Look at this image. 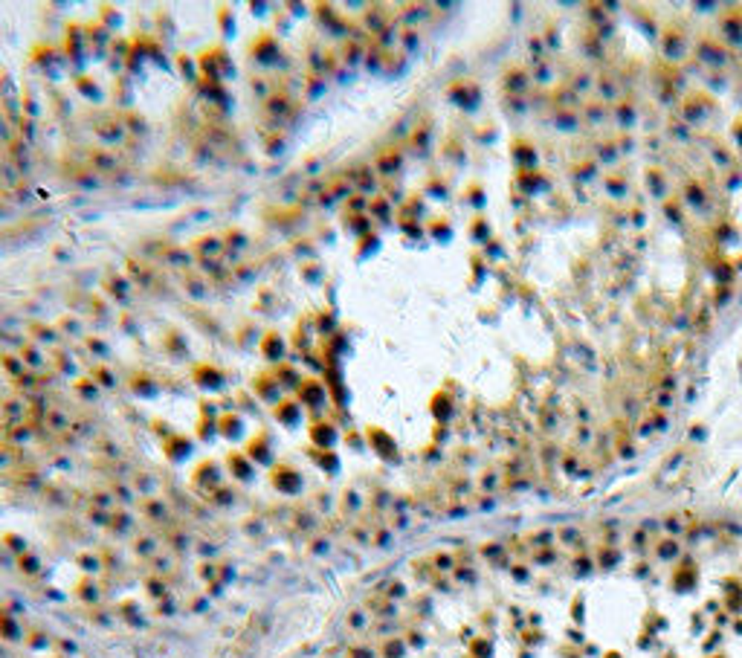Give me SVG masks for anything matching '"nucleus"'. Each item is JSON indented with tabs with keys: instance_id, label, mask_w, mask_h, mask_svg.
<instances>
[{
	"instance_id": "obj_1",
	"label": "nucleus",
	"mask_w": 742,
	"mask_h": 658,
	"mask_svg": "<svg viewBox=\"0 0 742 658\" xmlns=\"http://www.w3.org/2000/svg\"><path fill=\"white\" fill-rule=\"evenodd\" d=\"M290 107H296V104H293L290 93H284V90H273V93L264 99V114H267L270 122H284V119H290Z\"/></svg>"
},
{
	"instance_id": "obj_2",
	"label": "nucleus",
	"mask_w": 742,
	"mask_h": 658,
	"mask_svg": "<svg viewBox=\"0 0 742 658\" xmlns=\"http://www.w3.org/2000/svg\"><path fill=\"white\" fill-rule=\"evenodd\" d=\"M252 392L258 394V400H267V404H279L281 400V383L276 380V374L270 372H262V374H255V380H252Z\"/></svg>"
},
{
	"instance_id": "obj_3",
	"label": "nucleus",
	"mask_w": 742,
	"mask_h": 658,
	"mask_svg": "<svg viewBox=\"0 0 742 658\" xmlns=\"http://www.w3.org/2000/svg\"><path fill=\"white\" fill-rule=\"evenodd\" d=\"M192 377L203 389H224V380H227L224 372H220L217 365H212V362H198L192 369Z\"/></svg>"
},
{
	"instance_id": "obj_4",
	"label": "nucleus",
	"mask_w": 742,
	"mask_h": 658,
	"mask_svg": "<svg viewBox=\"0 0 742 658\" xmlns=\"http://www.w3.org/2000/svg\"><path fill=\"white\" fill-rule=\"evenodd\" d=\"M296 397H299L302 404H308V406H319L325 400V383L319 377H302L299 389H296Z\"/></svg>"
},
{
	"instance_id": "obj_5",
	"label": "nucleus",
	"mask_w": 742,
	"mask_h": 658,
	"mask_svg": "<svg viewBox=\"0 0 742 658\" xmlns=\"http://www.w3.org/2000/svg\"><path fill=\"white\" fill-rule=\"evenodd\" d=\"M252 58L258 64H273L279 58V41L273 35H258V41L252 44Z\"/></svg>"
},
{
	"instance_id": "obj_6",
	"label": "nucleus",
	"mask_w": 742,
	"mask_h": 658,
	"mask_svg": "<svg viewBox=\"0 0 742 658\" xmlns=\"http://www.w3.org/2000/svg\"><path fill=\"white\" fill-rule=\"evenodd\" d=\"M195 255L206 264V261H215L220 252H224V241H220V235H203V238H198L195 244Z\"/></svg>"
},
{
	"instance_id": "obj_7",
	"label": "nucleus",
	"mask_w": 742,
	"mask_h": 658,
	"mask_svg": "<svg viewBox=\"0 0 742 658\" xmlns=\"http://www.w3.org/2000/svg\"><path fill=\"white\" fill-rule=\"evenodd\" d=\"M284 351H287V343L281 340V334H276V331H267V334L262 337V354H264L270 362H281Z\"/></svg>"
},
{
	"instance_id": "obj_8",
	"label": "nucleus",
	"mask_w": 742,
	"mask_h": 658,
	"mask_svg": "<svg viewBox=\"0 0 742 658\" xmlns=\"http://www.w3.org/2000/svg\"><path fill=\"white\" fill-rule=\"evenodd\" d=\"M337 426L333 424H328V421H316L313 426H311V441L313 444H319V447H330L333 441H337Z\"/></svg>"
},
{
	"instance_id": "obj_9",
	"label": "nucleus",
	"mask_w": 742,
	"mask_h": 658,
	"mask_svg": "<svg viewBox=\"0 0 742 658\" xmlns=\"http://www.w3.org/2000/svg\"><path fill=\"white\" fill-rule=\"evenodd\" d=\"M276 418L284 424V426H293V424H299V415H302V409H299V404L296 400H290V397H281L279 404H276Z\"/></svg>"
},
{
	"instance_id": "obj_10",
	"label": "nucleus",
	"mask_w": 742,
	"mask_h": 658,
	"mask_svg": "<svg viewBox=\"0 0 742 658\" xmlns=\"http://www.w3.org/2000/svg\"><path fill=\"white\" fill-rule=\"evenodd\" d=\"M400 163H403V157L397 154V149H386L377 154V174H383V180H386L400 168Z\"/></svg>"
},
{
	"instance_id": "obj_11",
	"label": "nucleus",
	"mask_w": 742,
	"mask_h": 658,
	"mask_svg": "<svg viewBox=\"0 0 742 658\" xmlns=\"http://www.w3.org/2000/svg\"><path fill=\"white\" fill-rule=\"evenodd\" d=\"M273 374H276V380L281 383V389H293V392H296V389H299V383H302V374L296 372L293 365H287V362H279Z\"/></svg>"
},
{
	"instance_id": "obj_12",
	"label": "nucleus",
	"mask_w": 742,
	"mask_h": 658,
	"mask_svg": "<svg viewBox=\"0 0 742 658\" xmlns=\"http://www.w3.org/2000/svg\"><path fill=\"white\" fill-rule=\"evenodd\" d=\"M217 429L224 432L227 438H235V435H241L244 421H241L235 412H224V415H217Z\"/></svg>"
},
{
	"instance_id": "obj_13",
	"label": "nucleus",
	"mask_w": 742,
	"mask_h": 658,
	"mask_svg": "<svg viewBox=\"0 0 742 658\" xmlns=\"http://www.w3.org/2000/svg\"><path fill=\"white\" fill-rule=\"evenodd\" d=\"M87 160L99 168V171H110L117 166V157L110 154V151H102V149H93V151H87Z\"/></svg>"
},
{
	"instance_id": "obj_14",
	"label": "nucleus",
	"mask_w": 742,
	"mask_h": 658,
	"mask_svg": "<svg viewBox=\"0 0 742 658\" xmlns=\"http://www.w3.org/2000/svg\"><path fill=\"white\" fill-rule=\"evenodd\" d=\"M220 241H224V247H230V249H244L247 247V235L241 230H227L224 235H220Z\"/></svg>"
},
{
	"instance_id": "obj_15",
	"label": "nucleus",
	"mask_w": 742,
	"mask_h": 658,
	"mask_svg": "<svg viewBox=\"0 0 742 658\" xmlns=\"http://www.w3.org/2000/svg\"><path fill=\"white\" fill-rule=\"evenodd\" d=\"M368 212L371 215H377V217H389L392 215V200L383 195V198H375V200H368Z\"/></svg>"
},
{
	"instance_id": "obj_16",
	"label": "nucleus",
	"mask_w": 742,
	"mask_h": 658,
	"mask_svg": "<svg viewBox=\"0 0 742 658\" xmlns=\"http://www.w3.org/2000/svg\"><path fill=\"white\" fill-rule=\"evenodd\" d=\"M0 362H4V369H6V372H12L15 377H21V374H23V369H26V362H23L21 357H15V354H4V357H0Z\"/></svg>"
},
{
	"instance_id": "obj_17",
	"label": "nucleus",
	"mask_w": 742,
	"mask_h": 658,
	"mask_svg": "<svg viewBox=\"0 0 742 658\" xmlns=\"http://www.w3.org/2000/svg\"><path fill=\"white\" fill-rule=\"evenodd\" d=\"M76 85H79V90H82L85 96H90V99H99V96H102V87H96V82L87 79V76H79Z\"/></svg>"
},
{
	"instance_id": "obj_18",
	"label": "nucleus",
	"mask_w": 742,
	"mask_h": 658,
	"mask_svg": "<svg viewBox=\"0 0 742 658\" xmlns=\"http://www.w3.org/2000/svg\"><path fill=\"white\" fill-rule=\"evenodd\" d=\"M76 392H79V394H85L87 400H93V397L99 394V383H93L90 377H82V380L76 383Z\"/></svg>"
},
{
	"instance_id": "obj_19",
	"label": "nucleus",
	"mask_w": 742,
	"mask_h": 658,
	"mask_svg": "<svg viewBox=\"0 0 742 658\" xmlns=\"http://www.w3.org/2000/svg\"><path fill=\"white\" fill-rule=\"evenodd\" d=\"M93 377H96L104 389H114V374H110V372L104 369V365H96V369H93ZM102 386H99V389H102Z\"/></svg>"
},
{
	"instance_id": "obj_20",
	"label": "nucleus",
	"mask_w": 742,
	"mask_h": 658,
	"mask_svg": "<svg viewBox=\"0 0 742 658\" xmlns=\"http://www.w3.org/2000/svg\"><path fill=\"white\" fill-rule=\"evenodd\" d=\"M32 334H38L41 343H55V331H53V328H47V325H41V322L32 325Z\"/></svg>"
},
{
	"instance_id": "obj_21",
	"label": "nucleus",
	"mask_w": 742,
	"mask_h": 658,
	"mask_svg": "<svg viewBox=\"0 0 742 658\" xmlns=\"http://www.w3.org/2000/svg\"><path fill=\"white\" fill-rule=\"evenodd\" d=\"M23 360H26V369H41V365H44V357L38 351H32V348L23 351Z\"/></svg>"
}]
</instances>
